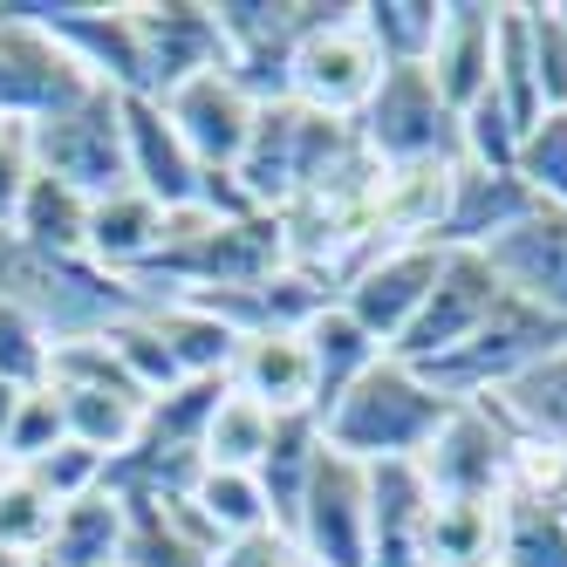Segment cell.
I'll use <instances>...</instances> for the list:
<instances>
[{"instance_id":"cell-22","label":"cell","mask_w":567,"mask_h":567,"mask_svg":"<svg viewBox=\"0 0 567 567\" xmlns=\"http://www.w3.org/2000/svg\"><path fill=\"white\" fill-rule=\"evenodd\" d=\"M233 390L254 396L274 417H301L315 411V362L301 336H254L233 355Z\"/></svg>"},{"instance_id":"cell-14","label":"cell","mask_w":567,"mask_h":567,"mask_svg":"<svg viewBox=\"0 0 567 567\" xmlns=\"http://www.w3.org/2000/svg\"><path fill=\"white\" fill-rule=\"evenodd\" d=\"M540 198L526 192L513 172H485V165H452V185H444V213L431 226V247L444 254H485L499 233H513Z\"/></svg>"},{"instance_id":"cell-9","label":"cell","mask_w":567,"mask_h":567,"mask_svg":"<svg viewBox=\"0 0 567 567\" xmlns=\"http://www.w3.org/2000/svg\"><path fill=\"white\" fill-rule=\"evenodd\" d=\"M288 83H295V103L315 110V116H342V124L362 116V103H370L377 83H383V55H377L370 34H362L355 0L336 21H321L308 42L295 49V75H288Z\"/></svg>"},{"instance_id":"cell-15","label":"cell","mask_w":567,"mask_h":567,"mask_svg":"<svg viewBox=\"0 0 567 567\" xmlns=\"http://www.w3.org/2000/svg\"><path fill=\"white\" fill-rule=\"evenodd\" d=\"M157 103H165V116H172V131L185 137V151L198 157V172H233L239 157H247V137H254L260 103L239 96V83H233L226 69L192 75L185 90L157 96Z\"/></svg>"},{"instance_id":"cell-34","label":"cell","mask_w":567,"mask_h":567,"mask_svg":"<svg viewBox=\"0 0 567 567\" xmlns=\"http://www.w3.org/2000/svg\"><path fill=\"white\" fill-rule=\"evenodd\" d=\"M192 506H198V519H206L219 540L267 534V499H260V478L254 472H198Z\"/></svg>"},{"instance_id":"cell-26","label":"cell","mask_w":567,"mask_h":567,"mask_svg":"<svg viewBox=\"0 0 567 567\" xmlns=\"http://www.w3.org/2000/svg\"><path fill=\"white\" fill-rule=\"evenodd\" d=\"M8 239H21V247H34V254H83V239H90V198L69 192L49 172H34L28 192H21V213H14Z\"/></svg>"},{"instance_id":"cell-40","label":"cell","mask_w":567,"mask_h":567,"mask_svg":"<svg viewBox=\"0 0 567 567\" xmlns=\"http://www.w3.org/2000/svg\"><path fill=\"white\" fill-rule=\"evenodd\" d=\"M62 437H69V424H62V396L42 383V390H28V396H21V411H14V431H8V452H0V465H34V458H49Z\"/></svg>"},{"instance_id":"cell-42","label":"cell","mask_w":567,"mask_h":567,"mask_svg":"<svg viewBox=\"0 0 567 567\" xmlns=\"http://www.w3.org/2000/svg\"><path fill=\"white\" fill-rule=\"evenodd\" d=\"M28 178H34V137H28V124H14V116H0V233L14 226Z\"/></svg>"},{"instance_id":"cell-24","label":"cell","mask_w":567,"mask_h":567,"mask_svg":"<svg viewBox=\"0 0 567 567\" xmlns=\"http://www.w3.org/2000/svg\"><path fill=\"white\" fill-rule=\"evenodd\" d=\"M157 247H165V206H151L137 185L110 192V198H90V239L83 254L103 267V274H137Z\"/></svg>"},{"instance_id":"cell-35","label":"cell","mask_w":567,"mask_h":567,"mask_svg":"<svg viewBox=\"0 0 567 567\" xmlns=\"http://www.w3.org/2000/svg\"><path fill=\"white\" fill-rule=\"evenodd\" d=\"M513 178H519L526 192H534L547 213H567V110H547L540 124L519 137Z\"/></svg>"},{"instance_id":"cell-12","label":"cell","mask_w":567,"mask_h":567,"mask_svg":"<svg viewBox=\"0 0 567 567\" xmlns=\"http://www.w3.org/2000/svg\"><path fill=\"white\" fill-rule=\"evenodd\" d=\"M506 301V288H499V274L485 267V254H444V267H437V288L424 295V308H417V321L403 329V342L390 349L396 362H437V355H452L485 315H493Z\"/></svg>"},{"instance_id":"cell-45","label":"cell","mask_w":567,"mask_h":567,"mask_svg":"<svg viewBox=\"0 0 567 567\" xmlns=\"http://www.w3.org/2000/svg\"><path fill=\"white\" fill-rule=\"evenodd\" d=\"M0 567H34V554H8V547H0Z\"/></svg>"},{"instance_id":"cell-17","label":"cell","mask_w":567,"mask_h":567,"mask_svg":"<svg viewBox=\"0 0 567 567\" xmlns=\"http://www.w3.org/2000/svg\"><path fill=\"white\" fill-rule=\"evenodd\" d=\"M431 506L417 458L370 465V567H431Z\"/></svg>"},{"instance_id":"cell-18","label":"cell","mask_w":567,"mask_h":567,"mask_svg":"<svg viewBox=\"0 0 567 567\" xmlns=\"http://www.w3.org/2000/svg\"><path fill=\"white\" fill-rule=\"evenodd\" d=\"M124 144H131V185L165 213L198 206V157L185 151V137L172 131V116L157 96H124Z\"/></svg>"},{"instance_id":"cell-19","label":"cell","mask_w":567,"mask_h":567,"mask_svg":"<svg viewBox=\"0 0 567 567\" xmlns=\"http://www.w3.org/2000/svg\"><path fill=\"white\" fill-rule=\"evenodd\" d=\"M493 28H499V8H485V0H444V14H437V42L424 55V75L458 116L493 90Z\"/></svg>"},{"instance_id":"cell-28","label":"cell","mask_w":567,"mask_h":567,"mask_svg":"<svg viewBox=\"0 0 567 567\" xmlns=\"http://www.w3.org/2000/svg\"><path fill=\"white\" fill-rule=\"evenodd\" d=\"M157 315V336H165L172 362H178V377H233V355H239V336L226 329L219 315L206 308H192V301H165V308H151Z\"/></svg>"},{"instance_id":"cell-44","label":"cell","mask_w":567,"mask_h":567,"mask_svg":"<svg viewBox=\"0 0 567 567\" xmlns=\"http://www.w3.org/2000/svg\"><path fill=\"white\" fill-rule=\"evenodd\" d=\"M21 396H28V390L0 383V452H8V431H14V411H21Z\"/></svg>"},{"instance_id":"cell-10","label":"cell","mask_w":567,"mask_h":567,"mask_svg":"<svg viewBox=\"0 0 567 567\" xmlns=\"http://www.w3.org/2000/svg\"><path fill=\"white\" fill-rule=\"evenodd\" d=\"M90 90V75L62 55L49 28H34L14 0H0V116L14 124H42L62 103Z\"/></svg>"},{"instance_id":"cell-1","label":"cell","mask_w":567,"mask_h":567,"mask_svg":"<svg viewBox=\"0 0 567 567\" xmlns=\"http://www.w3.org/2000/svg\"><path fill=\"white\" fill-rule=\"evenodd\" d=\"M0 301H14L49 342H90L151 308L124 274H103L90 254H34L21 239H0Z\"/></svg>"},{"instance_id":"cell-5","label":"cell","mask_w":567,"mask_h":567,"mask_svg":"<svg viewBox=\"0 0 567 567\" xmlns=\"http://www.w3.org/2000/svg\"><path fill=\"white\" fill-rule=\"evenodd\" d=\"M34 137V172L62 178L83 198H110L131 185V144H124V96L90 83L75 103H62L55 116L28 124Z\"/></svg>"},{"instance_id":"cell-31","label":"cell","mask_w":567,"mask_h":567,"mask_svg":"<svg viewBox=\"0 0 567 567\" xmlns=\"http://www.w3.org/2000/svg\"><path fill=\"white\" fill-rule=\"evenodd\" d=\"M62 396V424L75 444H90V452L116 458L137 444V424H144V396L131 390H55Z\"/></svg>"},{"instance_id":"cell-4","label":"cell","mask_w":567,"mask_h":567,"mask_svg":"<svg viewBox=\"0 0 567 567\" xmlns=\"http://www.w3.org/2000/svg\"><path fill=\"white\" fill-rule=\"evenodd\" d=\"M567 342V321L526 308L519 295H506L493 315L478 321V329L437 362H417V377L444 396V403H485L493 390H506L513 377H526L540 355H554Z\"/></svg>"},{"instance_id":"cell-46","label":"cell","mask_w":567,"mask_h":567,"mask_svg":"<svg viewBox=\"0 0 567 567\" xmlns=\"http://www.w3.org/2000/svg\"><path fill=\"white\" fill-rule=\"evenodd\" d=\"M34 567H62V560H49V554H34Z\"/></svg>"},{"instance_id":"cell-36","label":"cell","mask_w":567,"mask_h":567,"mask_svg":"<svg viewBox=\"0 0 567 567\" xmlns=\"http://www.w3.org/2000/svg\"><path fill=\"white\" fill-rule=\"evenodd\" d=\"M103 349L124 362V377H131L144 396H165V390L185 383L178 362H172V349H165V336H157V315H151V308L131 315V321H116V329H103Z\"/></svg>"},{"instance_id":"cell-30","label":"cell","mask_w":567,"mask_h":567,"mask_svg":"<svg viewBox=\"0 0 567 567\" xmlns=\"http://www.w3.org/2000/svg\"><path fill=\"white\" fill-rule=\"evenodd\" d=\"M506 499H437L431 506V567H493Z\"/></svg>"},{"instance_id":"cell-27","label":"cell","mask_w":567,"mask_h":567,"mask_svg":"<svg viewBox=\"0 0 567 567\" xmlns=\"http://www.w3.org/2000/svg\"><path fill=\"white\" fill-rule=\"evenodd\" d=\"M42 554L62 567H116V554H124V499L110 485H96L75 506H62Z\"/></svg>"},{"instance_id":"cell-23","label":"cell","mask_w":567,"mask_h":567,"mask_svg":"<svg viewBox=\"0 0 567 567\" xmlns=\"http://www.w3.org/2000/svg\"><path fill=\"white\" fill-rule=\"evenodd\" d=\"M321 465V417L301 411V417H274V437H267V458L254 465L260 478V499H267V526L280 540L295 534V513L308 499V478Z\"/></svg>"},{"instance_id":"cell-2","label":"cell","mask_w":567,"mask_h":567,"mask_svg":"<svg viewBox=\"0 0 567 567\" xmlns=\"http://www.w3.org/2000/svg\"><path fill=\"white\" fill-rule=\"evenodd\" d=\"M444 417H452V403H444L411 362L383 355L377 370L321 417V437H329V452H342L355 465H403V458H424V444L437 437Z\"/></svg>"},{"instance_id":"cell-21","label":"cell","mask_w":567,"mask_h":567,"mask_svg":"<svg viewBox=\"0 0 567 567\" xmlns=\"http://www.w3.org/2000/svg\"><path fill=\"white\" fill-rule=\"evenodd\" d=\"M301 342H308V362H315V417H329L336 403H342V396H349V390L390 355V349H383L370 329H362V321H355L342 301L321 308L308 329H301Z\"/></svg>"},{"instance_id":"cell-20","label":"cell","mask_w":567,"mask_h":567,"mask_svg":"<svg viewBox=\"0 0 567 567\" xmlns=\"http://www.w3.org/2000/svg\"><path fill=\"white\" fill-rule=\"evenodd\" d=\"M219 534L192 499H124V554L116 567H213Z\"/></svg>"},{"instance_id":"cell-33","label":"cell","mask_w":567,"mask_h":567,"mask_svg":"<svg viewBox=\"0 0 567 567\" xmlns=\"http://www.w3.org/2000/svg\"><path fill=\"white\" fill-rule=\"evenodd\" d=\"M267 437H274V411H260L254 396L226 390L213 424H206V472H254L267 458Z\"/></svg>"},{"instance_id":"cell-47","label":"cell","mask_w":567,"mask_h":567,"mask_svg":"<svg viewBox=\"0 0 567 567\" xmlns=\"http://www.w3.org/2000/svg\"><path fill=\"white\" fill-rule=\"evenodd\" d=\"M0 239H8V233H0Z\"/></svg>"},{"instance_id":"cell-43","label":"cell","mask_w":567,"mask_h":567,"mask_svg":"<svg viewBox=\"0 0 567 567\" xmlns=\"http://www.w3.org/2000/svg\"><path fill=\"white\" fill-rule=\"evenodd\" d=\"M213 567H308V560L295 554V540H280L274 526H267V534H247V540H226Z\"/></svg>"},{"instance_id":"cell-8","label":"cell","mask_w":567,"mask_h":567,"mask_svg":"<svg viewBox=\"0 0 567 567\" xmlns=\"http://www.w3.org/2000/svg\"><path fill=\"white\" fill-rule=\"evenodd\" d=\"M288 540L308 567H370V465L329 452V437H321V465L308 478Z\"/></svg>"},{"instance_id":"cell-29","label":"cell","mask_w":567,"mask_h":567,"mask_svg":"<svg viewBox=\"0 0 567 567\" xmlns=\"http://www.w3.org/2000/svg\"><path fill=\"white\" fill-rule=\"evenodd\" d=\"M437 14H444V0H355V21L377 42L383 69H424L437 42Z\"/></svg>"},{"instance_id":"cell-39","label":"cell","mask_w":567,"mask_h":567,"mask_svg":"<svg viewBox=\"0 0 567 567\" xmlns=\"http://www.w3.org/2000/svg\"><path fill=\"white\" fill-rule=\"evenodd\" d=\"M49 355H55V342L34 329L14 301H0V383L42 390V383H49Z\"/></svg>"},{"instance_id":"cell-41","label":"cell","mask_w":567,"mask_h":567,"mask_svg":"<svg viewBox=\"0 0 567 567\" xmlns=\"http://www.w3.org/2000/svg\"><path fill=\"white\" fill-rule=\"evenodd\" d=\"M103 465H110L103 452H90V444L62 437L49 458H34V465H21V472H28L34 485H42V493H49L55 506H75L83 493H96V485H103Z\"/></svg>"},{"instance_id":"cell-32","label":"cell","mask_w":567,"mask_h":567,"mask_svg":"<svg viewBox=\"0 0 567 567\" xmlns=\"http://www.w3.org/2000/svg\"><path fill=\"white\" fill-rule=\"evenodd\" d=\"M493 567H567V506L506 499L499 506V554Z\"/></svg>"},{"instance_id":"cell-37","label":"cell","mask_w":567,"mask_h":567,"mask_svg":"<svg viewBox=\"0 0 567 567\" xmlns=\"http://www.w3.org/2000/svg\"><path fill=\"white\" fill-rule=\"evenodd\" d=\"M55 499L34 485L21 465H0V547L8 554H42L55 534Z\"/></svg>"},{"instance_id":"cell-25","label":"cell","mask_w":567,"mask_h":567,"mask_svg":"<svg viewBox=\"0 0 567 567\" xmlns=\"http://www.w3.org/2000/svg\"><path fill=\"white\" fill-rule=\"evenodd\" d=\"M485 403L513 424L519 444H554V452H567V342L554 355H540L526 377H513L506 390H493Z\"/></svg>"},{"instance_id":"cell-11","label":"cell","mask_w":567,"mask_h":567,"mask_svg":"<svg viewBox=\"0 0 567 567\" xmlns=\"http://www.w3.org/2000/svg\"><path fill=\"white\" fill-rule=\"evenodd\" d=\"M437 267H444V247H431V239H411V247H383V254H370V260H362V267L342 280L336 301H342L383 349H396L403 329L417 321L424 295L437 288Z\"/></svg>"},{"instance_id":"cell-3","label":"cell","mask_w":567,"mask_h":567,"mask_svg":"<svg viewBox=\"0 0 567 567\" xmlns=\"http://www.w3.org/2000/svg\"><path fill=\"white\" fill-rule=\"evenodd\" d=\"M349 157H362L355 124H342V116H315L301 103H267L254 116L247 157L233 165V178L254 198V213H288L295 198H308L315 185H329Z\"/></svg>"},{"instance_id":"cell-16","label":"cell","mask_w":567,"mask_h":567,"mask_svg":"<svg viewBox=\"0 0 567 567\" xmlns=\"http://www.w3.org/2000/svg\"><path fill=\"white\" fill-rule=\"evenodd\" d=\"M485 267H493L499 288L519 295L526 308L567 321V213L534 206L513 233H499L493 247H485Z\"/></svg>"},{"instance_id":"cell-38","label":"cell","mask_w":567,"mask_h":567,"mask_svg":"<svg viewBox=\"0 0 567 567\" xmlns=\"http://www.w3.org/2000/svg\"><path fill=\"white\" fill-rule=\"evenodd\" d=\"M526 21V55H534V83L547 110H567V0H519Z\"/></svg>"},{"instance_id":"cell-7","label":"cell","mask_w":567,"mask_h":567,"mask_svg":"<svg viewBox=\"0 0 567 567\" xmlns=\"http://www.w3.org/2000/svg\"><path fill=\"white\" fill-rule=\"evenodd\" d=\"M513 458H519V437L493 403H452V417L424 444L417 472L437 499H506Z\"/></svg>"},{"instance_id":"cell-6","label":"cell","mask_w":567,"mask_h":567,"mask_svg":"<svg viewBox=\"0 0 567 567\" xmlns=\"http://www.w3.org/2000/svg\"><path fill=\"white\" fill-rule=\"evenodd\" d=\"M355 144L383 172H417V165H458V110L437 96L424 69H383L377 96L355 116Z\"/></svg>"},{"instance_id":"cell-13","label":"cell","mask_w":567,"mask_h":567,"mask_svg":"<svg viewBox=\"0 0 567 567\" xmlns=\"http://www.w3.org/2000/svg\"><path fill=\"white\" fill-rule=\"evenodd\" d=\"M137 49H144V90L151 96H172L192 75L226 69L213 0H137Z\"/></svg>"}]
</instances>
